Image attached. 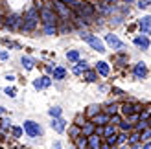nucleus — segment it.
I'll use <instances>...</instances> for the list:
<instances>
[{
	"label": "nucleus",
	"instance_id": "34",
	"mask_svg": "<svg viewBox=\"0 0 151 149\" xmlns=\"http://www.w3.org/2000/svg\"><path fill=\"white\" fill-rule=\"evenodd\" d=\"M116 110H118V107L114 105V103H112V105H109L107 109H105V112H107V114L111 116V114H114V112H116Z\"/></svg>",
	"mask_w": 151,
	"mask_h": 149
},
{
	"label": "nucleus",
	"instance_id": "28",
	"mask_svg": "<svg viewBox=\"0 0 151 149\" xmlns=\"http://www.w3.org/2000/svg\"><path fill=\"white\" fill-rule=\"evenodd\" d=\"M48 114H50L52 118H57V116H61V109H59V107H52V109L48 110Z\"/></svg>",
	"mask_w": 151,
	"mask_h": 149
},
{
	"label": "nucleus",
	"instance_id": "51",
	"mask_svg": "<svg viewBox=\"0 0 151 149\" xmlns=\"http://www.w3.org/2000/svg\"><path fill=\"white\" fill-rule=\"evenodd\" d=\"M120 149H127V147H125V145H124V144H122V147H120Z\"/></svg>",
	"mask_w": 151,
	"mask_h": 149
},
{
	"label": "nucleus",
	"instance_id": "16",
	"mask_svg": "<svg viewBox=\"0 0 151 149\" xmlns=\"http://www.w3.org/2000/svg\"><path fill=\"white\" fill-rule=\"evenodd\" d=\"M88 145H90V149H100V147H101L100 136H98V135H90V136H88Z\"/></svg>",
	"mask_w": 151,
	"mask_h": 149
},
{
	"label": "nucleus",
	"instance_id": "11",
	"mask_svg": "<svg viewBox=\"0 0 151 149\" xmlns=\"http://www.w3.org/2000/svg\"><path fill=\"white\" fill-rule=\"evenodd\" d=\"M133 74H134V77H137V79H144V77L147 76V66H146L144 63H138L137 66H134Z\"/></svg>",
	"mask_w": 151,
	"mask_h": 149
},
{
	"label": "nucleus",
	"instance_id": "8",
	"mask_svg": "<svg viewBox=\"0 0 151 149\" xmlns=\"http://www.w3.org/2000/svg\"><path fill=\"white\" fill-rule=\"evenodd\" d=\"M138 28H140V32L144 33V35H149L151 33V15H147V17H142L138 20Z\"/></svg>",
	"mask_w": 151,
	"mask_h": 149
},
{
	"label": "nucleus",
	"instance_id": "20",
	"mask_svg": "<svg viewBox=\"0 0 151 149\" xmlns=\"http://www.w3.org/2000/svg\"><path fill=\"white\" fill-rule=\"evenodd\" d=\"M85 79L88 81V83H94V81H98V72L96 70H85Z\"/></svg>",
	"mask_w": 151,
	"mask_h": 149
},
{
	"label": "nucleus",
	"instance_id": "30",
	"mask_svg": "<svg viewBox=\"0 0 151 149\" xmlns=\"http://www.w3.org/2000/svg\"><path fill=\"white\" fill-rule=\"evenodd\" d=\"M149 118H151V110H149V109H146L144 112L138 114V120H149Z\"/></svg>",
	"mask_w": 151,
	"mask_h": 149
},
{
	"label": "nucleus",
	"instance_id": "25",
	"mask_svg": "<svg viewBox=\"0 0 151 149\" xmlns=\"http://www.w3.org/2000/svg\"><path fill=\"white\" fill-rule=\"evenodd\" d=\"M98 112H100V107H98V105H90L87 109V116H90V118H94Z\"/></svg>",
	"mask_w": 151,
	"mask_h": 149
},
{
	"label": "nucleus",
	"instance_id": "23",
	"mask_svg": "<svg viewBox=\"0 0 151 149\" xmlns=\"http://www.w3.org/2000/svg\"><path fill=\"white\" fill-rule=\"evenodd\" d=\"M147 127H149V122H147V120H140V122L137 123V127H134V131H137V133H142V131L147 129Z\"/></svg>",
	"mask_w": 151,
	"mask_h": 149
},
{
	"label": "nucleus",
	"instance_id": "19",
	"mask_svg": "<svg viewBox=\"0 0 151 149\" xmlns=\"http://www.w3.org/2000/svg\"><path fill=\"white\" fill-rule=\"evenodd\" d=\"M76 140H78V142H76V144H78V149H87V147H88V136L79 135Z\"/></svg>",
	"mask_w": 151,
	"mask_h": 149
},
{
	"label": "nucleus",
	"instance_id": "50",
	"mask_svg": "<svg viewBox=\"0 0 151 149\" xmlns=\"http://www.w3.org/2000/svg\"><path fill=\"white\" fill-rule=\"evenodd\" d=\"M124 2H127V4H131V2H133V0H124Z\"/></svg>",
	"mask_w": 151,
	"mask_h": 149
},
{
	"label": "nucleus",
	"instance_id": "22",
	"mask_svg": "<svg viewBox=\"0 0 151 149\" xmlns=\"http://www.w3.org/2000/svg\"><path fill=\"white\" fill-rule=\"evenodd\" d=\"M66 59L68 61H72V63H76L79 59V52L78 50H70V52H66Z\"/></svg>",
	"mask_w": 151,
	"mask_h": 149
},
{
	"label": "nucleus",
	"instance_id": "10",
	"mask_svg": "<svg viewBox=\"0 0 151 149\" xmlns=\"http://www.w3.org/2000/svg\"><path fill=\"white\" fill-rule=\"evenodd\" d=\"M52 129L54 131H57V133H65V129H66V122L63 120L61 116H57V118H54V120H52Z\"/></svg>",
	"mask_w": 151,
	"mask_h": 149
},
{
	"label": "nucleus",
	"instance_id": "42",
	"mask_svg": "<svg viewBox=\"0 0 151 149\" xmlns=\"http://www.w3.org/2000/svg\"><path fill=\"white\" fill-rule=\"evenodd\" d=\"M20 135H22V129H20V127H13V136H17V138H19Z\"/></svg>",
	"mask_w": 151,
	"mask_h": 149
},
{
	"label": "nucleus",
	"instance_id": "38",
	"mask_svg": "<svg viewBox=\"0 0 151 149\" xmlns=\"http://www.w3.org/2000/svg\"><path fill=\"white\" fill-rule=\"evenodd\" d=\"M142 140H149L151 138V129H144V133H142Z\"/></svg>",
	"mask_w": 151,
	"mask_h": 149
},
{
	"label": "nucleus",
	"instance_id": "39",
	"mask_svg": "<svg viewBox=\"0 0 151 149\" xmlns=\"http://www.w3.org/2000/svg\"><path fill=\"white\" fill-rule=\"evenodd\" d=\"M125 140H127V135L125 133H120L118 135V144H125Z\"/></svg>",
	"mask_w": 151,
	"mask_h": 149
},
{
	"label": "nucleus",
	"instance_id": "40",
	"mask_svg": "<svg viewBox=\"0 0 151 149\" xmlns=\"http://www.w3.org/2000/svg\"><path fill=\"white\" fill-rule=\"evenodd\" d=\"M33 87L37 88V90H41V88H44V87H42V81H41V79H35V81H33Z\"/></svg>",
	"mask_w": 151,
	"mask_h": 149
},
{
	"label": "nucleus",
	"instance_id": "44",
	"mask_svg": "<svg viewBox=\"0 0 151 149\" xmlns=\"http://www.w3.org/2000/svg\"><path fill=\"white\" fill-rule=\"evenodd\" d=\"M7 57H9V55H7V52H0V59H4V61H6Z\"/></svg>",
	"mask_w": 151,
	"mask_h": 149
},
{
	"label": "nucleus",
	"instance_id": "14",
	"mask_svg": "<svg viewBox=\"0 0 151 149\" xmlns=\"http://www.w3.org/2000/svg\"><path fill=\"white\" fill-rule=\"evenodd\" d=\"M92 122L96 125H107L109 123V114L107 112H98L94 118H92Z\"/></svg>",
	"mask_w": 151,
	"mask_h": 149
},
{
	"label": "nucleus",
	"instance_id": "3",
	"mask_svg": "<svg viewBox=\"0 0 151 149\" xmlns=\"http://www.w3.org/2000/svg\"><path fill=\"white\" fill-rule=\"evenodd\" d=\"M41 20L44 22V26H55L57 15H55L54 9H50V7H41Z\"/></svg>",
	"mask_w": 151,
	"mask_h": 149
},
{
	"label": "nucleus",
	"instance_id": "2",
	"mask_svg": "<svg viewBox=\"0 0 151 149\" xmlns=\"http://www.w3.org/2000/svg\"><path fill=\"white\" fill-rule=\"evenodd\" d=\"M72 9L78 13V17H83V19H90L94 15V6L85 2V0H76V2H72Z\"/></svg>",
	"mask_w": 151,
	"mask_h": 149
},
{
	"label": "nucleus",
	"instance_id": "9",
	"mask_svg": "<svg viewBox=\"0 0 151 149\" xmlns=\"http://www.w3.org/2000/svg\"><path fill=\"white\" fill-rule=\"evenodd\" d=\"M105 41H107V44H109L111 48H114V50H122V48H124V42L120 41L116 35H112V33L105 35Z\"/></svg>",
	"mask_w": 151,
	"mask_h": 149
},
{
	"label": "nucleus",
	"instance_id": "12",
	"mask_svg": "<svg viewBox=\"0 0 151 149\" xmlns=\"http://www.w3.org/2000/svg\"><path fill=\"white\" fill-rule=\"evenodd\" d=\"M133 42L137 44L138 48H142V50H147V48H149V44H151L146 35H138V37H134V41H133Z\"/></svg>",
	"mask_w": 151,
	"mask_h": 149
},
{
	"label": "nucleus",
	"instance_id": "33",
	"mask_svg": "<svg viewBox=\"0 0 151 149\" xmlns=\"http://www.w3.org/2000/svg\"><path fill=\"white\" fill-rule=\"evenodd\" d=\"M44 32H46V35H55L57 29H55V26H44Z\"/></svg>",
	"mask_w": 151,
	"mask_h": 149
},
{
	"label": "nucleus",
	"instance_id": "1",
	"mask_svg": "<svg viewBox=\"0 0 151 149\" xmlns=\"http://www.w3.org/2000/svg\"><path fill=\"white\" fill-rule=\"evenodd\" d=\"M37 22H39V13H37L35 7H29L28 13L24 15V19H22V32H33Z\"/></svg>",
	"mask_w": 151,
	"mask_h": 149
},
{
	"label": "nucleus",
	"instance_id": "48",
	"mask_svg": "<svg viewBox=\"0 0 151 149\" xmlns=\"http://www.w3.org/2000/svg\"><path fill=\"white\" fill-rule=\"evenodd\" d=\"M4 112H6V109H4V107H0V114H4Z\"/></svg>",
	"mask_w": 151,
	"mask_h": 149
},
{
	"label": "nucleus",
	"instance_id": "24",
	"mask_svg": "<svg viewBox=\"0 0 151 149\" xmlns=\"http://www.w3.org/2000/svg\"><path fill=\"white\" fill-rule=\"evenodd\" d=\"M68 135H70L72 138H78V136L81 135V129H79V125H72V127L68 129Z\"/></svg>",
	"mask_w": 151,
	"mask_h": 149
},
{
	"label": "nucleus",
	"instance_id": "21",
	"mask_svg": "<svg viewBox=\"0 0 151 149\" xmlns=\"http://www.w3.org/2000/svg\"><path fill=\"white\" fill-rule=\"evenodd\" d=\"M114 133H116V127L112 123H107L103 127V136H111V135H114Z\"/></svg>",
	"mask_w": 151,
	"mask_h": 149
},
{
	"label": "nucleus",
	"instance_id": "47",
	"mask_svg": "<svg viewBox=\"0 0 151 149\" xmlns=\"http://www.w3.org/2000/svg\"><path fill=\"white\" fill-rule=\"evenodd\" d=\"M2 20H4V19H2V15H0V28L4 26V22H2Z\"/></svg>",
	"mask_w": 151,
	"mask_h": 149
},
{
	"label": "nucleus",
	"instance_id": "5",
	"mask_svg": "<svg viewBox=\"0 0 151 149\" xmlns=\"http://www.w3.org/2000/svg\"><path fill=\"white\" fill-rule=\"evenodd\" d=\"M81 39L85 41V42H88L90 46H92L94 50H98L100 54H103V52H105V46H103V42H101L100 39H98V37L90 35V33H83V35H81Z\"/></svg>",
	"mask_w": 151,
	"mask_h": 149
},
{
	"label": "nucleus",
	"instance_id": "17",
	"mask_svg": "<svg viewBox=\"0 0 151 149\" xmlns=\"http://www.w3.org/2000/svg\"><path fill=\"white\" fill-rule=\"evenodd\" d=\"M96 72H98V74H101V76H109V64L105 63V61L96 63Z\"/></svg>",
	"mask_w": 151,
	"mask_h": 149
},
{
	"label": "nucleus",
	"instance_id": "36",
	"mask_svg": "<svg viewBox=\"0 0 151 149\" xmlns=\"http://www.w3.org/2000/svg\"><path fill=\"white\" fill-rule=\"evenodd\" d=\"M149 4H151V0H138V7H140V9L149 7Z\"/></svg>",
	"mask_w": 151,
	"mask_h": 149
},
{
	"label": "nucleus",
	"instance_id": "27",
	"mask_svg": "<svg viewBox=\"0 0 151 149\" xmlns=\"http://www.w3.org/2000/svg\"><path fill=\"white\" fill-rule=\"evenodd\" d=\"M105 138H107V144H109L111 147L118 144V135H111V136H105Z\"/></svg>",
	"mask_w": 151,
	"mask_h": 149
},
{
	"label": "nucleus",
	"instance_id": "4",
	"mask_svg": "<svg viewBox=\"0 0 151 149\" xmlns=\"http://www.w3.org/2000/svg\"><path fill=\"white\" fill-rule=\"evenodd\" d=\"M54 11L59 15V19H63V20H70V17H72L70 7L65 6L61 0H54Z\"/></svg>",
	"mask_w": 151,
	"mask_h": 149
},
{
	"label": "nucleus",
	"instance_id": "37",
	"mask_svg": "<svg viewBox=\"0 0 151 149\" xmlns=\"http://www.w3.org/2000/svg\"><path fill=\"white\" fill-rule=\"evenodd\" d=\"M41 81H42V87L46 88V87H50L52 85V79L48 77V76H44V77H41Z\"/></svg>",
	"mask_w": 151,
	"mask_h": 149
},
{
	"label": "nucleus",
	"instance_id": "15",
	"mask_svg": "<svg viewBox=\"0 0 151 149\" xmlns=\"http://www.w3.org/2000/svg\"><path fill=\"white\" fill-rule=\"evenodd\" d=\"M87 68H88L87 61H81V59H78V61H76V66H74V74H76V76H79V74H83Z\"/></svg>",
	"mask_w": 151,
	"mask_h": 149
},
{
	"label": "nucleus",
	"instance_id": "53",
	"mask_svg": "<svg viewBox=\"0 0 151 149\" xmlns=\"http://www.w3.org/2000/svg\"><path fill=\"white\" fill-rule=\"evenodd\" d=\"M87 149H90V147H87Z\"/></svg>",
	"mask_w": 151,
	"mask_h": 149
},
{
	"label": "nucleus",
	"instance_id": "32",
	"mask_svg": "<svg viewBox=\"0 0 151 149\" xmlns=\"http://www.w3.org/2000/svg\"><path fill=\"white\" fill-rule=\"evenodd\" d=\"M127 138H129V142H131V144H137L138 140H140V133H137V131H134L133 135H131V136H127Z\"/></svg>",
	"mask_w": 151,
	"mask_h": 149
},
{
	"label": "nucleus",
	"instance_id": "13",
	"mask_svg": "<svg viewBox=\"0 0 151 149\" xmlns=\"http://www.w3.org/2000/svg\"><path fill=\"white\" fill-rule=\"evenodd\" d=\"M94 129H96V123L94 122H85V123L81 125V135L90 136V135H94Z\"/></svg>",
	"mask_w": 151,
	"mask_h": 149
},
{
	"label": "nucleus",
	"instance_id": "6",
	"mask_svg": "<svg viewBox=\"0 0 151 149\" xmlns=\"http://www.w3.org/2000/svg\"><path fill=\"white\" fill-rule=\"evenodd\" d=\"M24 131L28 133L32 138H35V136H41L42 135V127L39 123H35V122H32V120H26L24 122Z\"/></svg>",
	"mask_w": 151,
	"mask_h": 149
},
{
	"label": "nucleus",
	"instance_id": "43",
	"mask_svg": "<svg viewBox=\"0 0 151 149\" xmlns=\"http://www.w3.org/2000/svg\"><path fill=\"white\" fill-rule=\"evenodd\" d=\"M76 122H78V123H76V125H79V127H81V125L85 123V118H81V116H78V120H76Z\"/></svg>",
	"mask_w": 151,
	"mask_h": 149
},
{
	"label": "nucleus",
	"instance_id": "49",
	"mask_svg": "<svg viewBox=\"0 0 151 149\" xmlns=\"http://www.w3.org/2000/svg\"><path fill=\"white\" fill-rule=\"evenodd\" d=\"M131 149H140V145H137V144H134V145H133Z\"/></svg>",
	"mask_w": 151,
	"mask_h": 149
},
{
	"label": "nucleus",
	"instance_id": "45",
	"mask_svg": "<svg viewBox=\"0 0 151 149\" xmlns=\"http://www.w3.org/2000/svg\"><path fill=\"white\" fill-rule=\"evenodd\" d=\"M103 2H105V4H116L118 0H103Z\"/></svg>",
	"mask_w": 151,
	"mask_h": 149
},
{
	"label": "nucleus",
	"instance_id": "31",
	"mask_svg": "<svg viewBox=\"0 0 151 149\" xmlns=\"http://www.w3.org/2000/svg\"><path fill=\"white\" fill-rule=\"evenodd\" d=\"M120 129H122V131H127V133H129V131L133 129V125H131L129 122H120Z\"/></svg>",
	"mask_w": 151,
	"mask_h": 149
},
{
	"label": "nucleus",
	"instance_id": "26",
	"mask_svg": "<svg viewBox=\"0 0 151 149\" xmlns=\"http://www.w3.org/2000/svg\"><path fill=\"white\" fill-rule=\"evenodd\" d=\"M22 66H24L26 70H32L33 68V61L29 57H22Z\"/></svg>",
	"mask_w": 151,
	"mask_h": 149
},
{
	"label": "nucleus",
	"instance_id": "35",
	"mask_svg": "<svg viewBox=\"0 0 151 149\" xmlns=\"http://www.w3.org/2000/svg\"><path fill=\"white\" fill-rule=\"evenodd\" d=\"M9 120H0V129H2V131H7V129H9Z\"/></svg>",
	"mask_w": 151,
	"mask_h": 149
},
{
	"label": "nucleus",
	"instance_id": "18",
	"mask_svg": "<svg viewBox=\"0 0 151 149\" xmlns=\"http://www.w3.org/2000/svg\"><path fill=\"white\" fill-rule=\"evenodd\" d=\"M52 76H54V79H65V76H66V70L63 68V66H55L54 70H52Z\"/></svg>",
	"mask_w": 151,
	"mask_h": 149
},
{
	"label": "nucleus",
	"instance_id": "46",
	"mask_svg": "<svg viewBox=\"0 0 151 149\" xmlns=\"http://www.w3.org/2000/svg\"><path fill=\"white\" fill-rule=\"evenodd\" d=\"M52 149H61V144H59V142H55V144H54V147H52Z\"/></svg>",
	"mask_w": 151,
	"mask_h": 149
},
{
	"label": "nucleus",
	"instance_id": "52",
	"mask_svg": "<svg viewBox=\"0 0 151 149\" xmlns=\"http://www.w3.org/2000/svg\"><path fill=\"white\" fill-rule=\"evenodd\" d=\"M147 122H149V127H151V118H149V120H147Z\"/></svg>",
	"mask_w": 151,
	"mask_h": 149
},
{
	"label": "nucleus",
	"instance_id": "29",
	"mask_svg": "<svg viewBox=\"0 0 151 149\" xmlns=\"http://www.w3.org/2000/svg\"><path fill=\"white\" fill-rule=\"evenodd\" d=\"M120 122H122V118H120V116H118L116 112L109 116V123H112V125H116V123H120Z\"/></svg>",
	"mask_w": 151,
	"mask_h": 149
},
{
	"label": "nucleus",
	"instance_id": "7",
	"mask_svg": "<svg viewBox=\"0 0 151 149\" xmlns=\"http://www.w3.org/2000/svg\"><path fill=\"white\" fill-rule=\"evenodd\" d=\"M6 26L9 29H20L22 28V19L20 15H9V17L6 19Z\"/></svg>",
	"mask_w": 151,
	"mask_h": 149
},
{
	"label": "nucleus",
	"instance_id": "41",
	"mask_svg": "<svg viewBox=\"0 0 151 149\" xmlns=\"http://www.w3.org/2000/svg\"><path fill=\"white\" fill-rule=\"evenodd\" d=\"M15 92H17L15 88H6V90H4V94H7L9 98H15Z\"/></svg>",
	"mask_w": 151,
	"mask_h": 149
}]
</instances>
